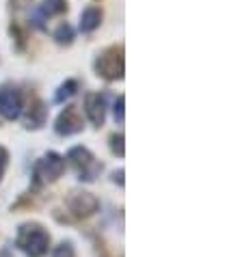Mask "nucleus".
I'll list each match as a JSON object with an SVG mask.
<instances>
[{
    "label": "nucleus",
    "mask_w": 242,
    "mask_h": 257,
    "mask_svg": "<svg viewBox=\"0 0 242 257\" xmlns=\"http://www.w3.org/2000/svg\"><path fill=\"white\" fill-rule=\"evenodd\" d=\"M93 69H95V76L102 78L106 82L124 80V74H126V48H124V44H115V46L104 48L102 52L95 56Z\"/></svg>",
    "instance_id": "nucleus-1"
},
{
    "label": "nucleus",
    "mask_w": 242,
    "mask_h": 257,
    "mask_svg": "<svg viewBox=\"0 0 242 257\" xmlns=\"http://www.w3.org/2000/svg\"><path fill=\"white\" fill-rule=\"evenodd\" d=\"M16 244L28 257H44L50 248V233L39 223H24L18 229Z\"/></svg>",
    "instance_id": "nucleus-2"
},
{
    "label": "nucleus",
    "mask_w": 242,
    "mask_h": 257,
    "mask_svg": "<svg viewBox=\"0 0 242 257\" xmlns=\"http://www.w3.org/2000/svg\"><path fill=\"white\" fill-rule=\"evenodd\" d=\"M67 160L78 171V180H80V182H93L95 177L102 173V169H104V164L97 162L95 156L91 154L87 147H82V145H76V147L69 149V152H67Z\"/></svg>",
    "instance_id": "nucleus-3"
},
{
    "label": "nucleus",
    "mask_w": 242,
    "mask_h": 257,
    "mask_svg": "<svg viewBox=\"0 0 242 257\" xmlns=\"http://www.w3.org/2000/svg\"><path fill=\"white\" fill-rule=\"evenodd\" d=\"M63 171H65V158L56 152H48L35 164V171H33L35 184L39 186L41 182H56L63 175Z\"/></svg>",
    "instance_id": "nucleus-4"
},
{
    "label": "nucleus",
    "mask_w": 242,
    "mask_h": 257,
    "mask_svg": "<svg viewBox=\"0 0 242 257\" xmlns=\"http://www.w3.org/2000/svg\"><path fill=\"white\" fill-rule=\"evenodd\" d=\"M65 205L74 218H89L97 212L99 199L89 190H72L65 199Z\"/></svg>",
    "instance_id": "nucleus-5"
},
{
    "label": "nucleus",
    "mask_w": 242,
    "mask_h": 257,
    "mask_svg": "<svg viewBox=\"0 0 242 257\" xmlns=\"http://www.w3.org/2000/svg\"><path fill=\"white\" fill-rule=\"evenodd\" d=\"M24 112V95L13 84L0 87V117L7 121H16Z\"/></svg>",
    "instance_id": "nucleus-6"
},
{
    "label": "nucleus",
    "mask_w": 242,
    "mask_h": 257,
    "mask_svg": "<svg viewBox=\"0 0 242 257\" xmlns=\"http://www.w3.org/2000/svg\"><path fill=\"white\" fill-rule=\"evenodd\" d=\"M54 130L59 137H72L84 130V117L80 108L76 104H67L65 108L59 112V117L54 121Z\"/></svg>",
    "instance_id": "nucleus-7"
},
{
    "label": "nucleus",
    "mask_w": 242,
    "mask_h": 257,
    "mask_svg": "<svg viewBox=\"0 0 242 257\" xmlns=\"http://www.w3.org/2000/svg\"><path fill=\"white\" fill-rule=\"evenodd\" d=\"M84 115L93 123L95 127H102L106 121V97L104 93H97V91H89L84 95Z\"/></svg>",
    "instance_id": "nucleus-8"
},
{
    "label": "nucleus",
    "mask_w": 242,
    "mask_h": 257,
    "mask_svg": "<svg viewBox=\"0 0 242 257\" xmlns=\"http://www.w3.org/2000/svg\"><path fill=\"white\" fill-rule=\"evenodd\" d=\"M24 127L26 130H41L48 121V106L41 97H33L24 108Z\"/></svg>",
    "instance_id": "nucleus-9"
},
{
    "label": "nucleus",
    "mask_w": 242,
    "mask_h": 257,
    "mask_svg": "<svg viewBox=\"0 0 242 257\" xmlns=\"http://www.w3.org/2000/svg\"><path fill=\"white\" fill-rule=\"evenodd\" d=\"M102 20H104V11H102V7H97V5H91L87 7V9H82L80 13V31L82 33H93L99 28V24H102Z\"/></svg>",
    "instance_id": "nucleus-10"
},
{
    "label": "nucleus",
    "mask_w": 242,
    "mask_h": 257,
    "mask_svg": "<svg viewBox=\"0 0 242 257\" xmlns=\"http://www.w3.org/2000/svg\"><path fill=\"white\" fill-rule=\"evenodd\" d=\"M52 39H54L59 46H72L74 39H76L74 26L69 24V22H61V24L52 31Z\"/></svg>",
    "instance_id": "nucleus-11"
},
{
    "label": "nucleus",
    "mask_w": 242,
    "mask_h": 257,
    "mask_svg": "<svg viewBox=\"0 0 242 257\" xmlns=\"http://www.w3.org/2000/svg\"><path fill=\"white\" fill-rule=\"evenodd\" d=\"M9 35H11V39H13V46H16L18 52H24L26 50V44H28V33H26V28L20 24V22H13L9 24Z\"/></svg>",
    "instance_id": "nucleus-12"
},
{
    "label": "nucleus",
    "mask_w": 242,
    "mask_h": 257,
    "mask_svg": "<svg viewBox=\"0 0 242 257\" xmlns=\"http://www.w3.org/2000/svg\"><path fill=\"white\" fill-rule=\"evenodd\" d=\"M67 9H69L67 0H44L39 13L44 18H54V16H63V13H67Z\"/></svg>",
    "instance_id": "nucleus-13"
},
{
    "label": "nucleus",
    "mask_w": 242,
    "mask_h": 257,
    "mask_svg": "<svg viewBox=\"0 0 242 257\" xmlns=\"http://www.w3.org/2000/svg\"><path fill=\"white\" fill-rule=\"evenodd\" d=\"M78 89H80V84H78V80H74V78H67V80L63 82L59 89H56V93H54V102L63 104L65 99L74 97V95L78 93Z\"/></svg>",
    "instance_id": "nucleus-14"
},
{
    "label": "nucleus",
    "mask_w": 242,
    "mask_h": 257,
    "mask_svg": "<svg viewBox=\"0 0 242 257\" xmlns=\"http://www.w3.org/2000/svg\"><path fill=\"white\" fill-rule=\"evenodd\" d=\"M108 145H110V152L117 156V158H124L126 156V137L124 132H112L110 139H108Z\"/></svg>",
    "instance_id": "nucleus-15"
},
{
    "label": "nucleus",
    "mask_w": 242,
    "mask_h": 257,
    "mask_svg": "<svg viewBox=\"0 0 242 257\" xmlns=\"http://www.w3.org/2000/svg\"><path fill=\"white\" fill-rule=\"evenodd\" d=\"M112 112H115V121L121 125L126 121V95H119L115 99V106H112Z\"/></svg>",
    "instance_id": "nucleus-16"
},
{
    "label": "nucleus",
    "mask_w": 242,
    "mask_h": 257,
    "mask_svg": "<svg viewBox=\"0 0 242 257\" xmlns=\"http://www.w3.org/2000/svg\"><path fill=\"white\" fill-rule=\"evenodd\" d=\"M76 251H74V246H72V242H61L59 246H54V251H52V257H74Z\"/></svg>",
    "instance_id": "nucleus-17"
},
{
    "label": "nucleus",
    "mask_w": 242,
    "mask_h": 257,
    "mask_svg": "<svg viewBox=\"0 0 242 257\" xmlns=\"http://www.w3.org/2000/svg\"><path fill=\"white\" fill-rule=\"evenodd\" d=\"M7 167H9V152L0 145V182H3V177L7 173Z\"/></svg>",
    "instance_id": "nucleus-18"
},
{
    "label": "nucleus",
    "mask_w": 242,
    "mask_h": 257,
    "mask_svg": "<svg viewBox=\"0 0 242 257\" xmlns=\"http://www.w3.org/2000/svg\"><path fill=\"white\" fill-rule=\"evenodd\" d=\"M31 3H33V0H9V9L13 13H20V11H24Z\"/></svg>",
    "instance_id": "nucleus-19"
},
{
    "label": "nucleus",
    "mask_w": 242,
    "mask_h": 257,
    "mask_svg": "<svg viewBox=\"0 0 242 257\" xmlns=\"http://www.w3.org/2000/svg\"><path fill=\"white\" fill-rule=\"evenodd\" d=\"M124 169H119V171H115V173H112V182H115V184H119V186H124Z\"/></svg>",
    "instance_id": "nucleus-20"
},
{
    "label": "nucleus",
    "mask_w": 242,
    "mask_h": 257,
    "mask_svg": "<svg viewBox=\"0 0 242 257\" xmlns=\"http://www.w3.org/2000/svg\"><path fill=\"white\" fill-rule=\"evenodd\" d=\"M95 3H99V0H95Z\"/></svg>",
    "instance_id": "nucleus-21"
}]
</instances>
